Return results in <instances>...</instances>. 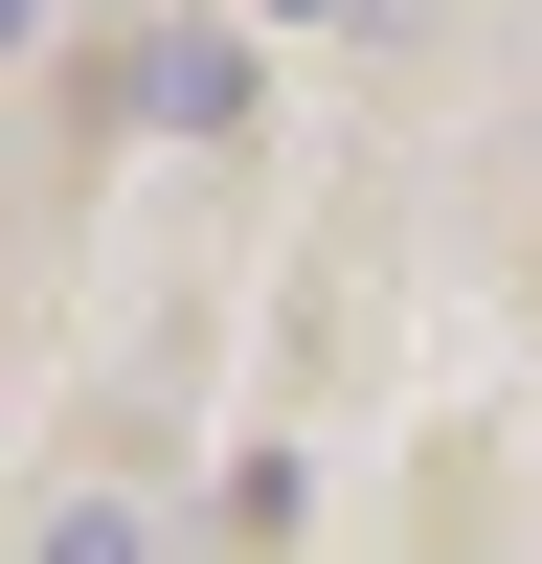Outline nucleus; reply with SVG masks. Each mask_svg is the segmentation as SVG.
Returning <instances> with one entry per match:
<instances>
[{"mask_svg":"<svg viewBox=\"0 0 542 564\" xmlns=\"http://www.w3.org/2000/svg\"><path fill=\"white\" fill-rule=\"evenodd\" d=\"M271 23H361V0H271Z\"/></svg>","mask_w":542,"mask_h":564,"instance_id":"nucleus-3","label":"nucleus"},{"mask_svg":"<svg viewBox=\"0 0 542 564\" xmlns=\"http://www.w3.org/2000/svg\"><path fill=\"white\" fill-rule=\"evenodd\" d=\"M0 45H45V0H0Z\"/></svg>","mask_w":542,"mask_h":564,"instance_id":"nucleus-4","label":"nucleus"},{"mask_svg":"<svg viewBox=\"0 0 542 564\" xmlns=\"http://www.w3.org/2000/svg\"><path fill=\"white\" fill-rule=\"evenodd\" d=\"M45 564H159V520H136V497H68V520H45Z\"/></svg>","mask_w":542,"mask_h":564,"instance_id":"nucleus-2","label":"nucleus"},{"mask_svg":"<svg viewBox=\"0 0 542 564\" xmlns=\"http://www.w3.org/2000/svg\"><path fill=\"white\" fill-rule=\"evenodd\" d=\"M136 113H159V135H226V45L159 23V45H136Z\"/></svg>","mask_w":542,"mask_h":564,"instance_id":"nucleus-1","label":"nucleus"}]
</instances>
